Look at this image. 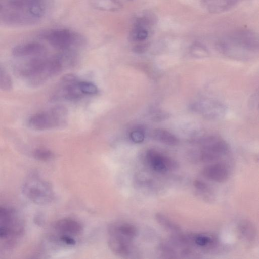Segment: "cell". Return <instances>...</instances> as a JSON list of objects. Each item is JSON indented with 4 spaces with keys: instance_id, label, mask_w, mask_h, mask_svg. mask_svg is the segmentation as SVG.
Listing matches in <instances>:
<instances>
[{
    "instance_id": "obj_1",
    "label": "cell",
    "mask_w": 259,
    "mask_h": 259,
    "mask_svg": "<svg viewBox=\"0 0 259 259\" xmlns=\"http://www.w3.org/2000/svg\"><path fill=\"white\" fill-rule=\"evenodd\" d=\"M46 10V0H0V25L35 24L42 18Z\"/></svg>"
},
{
    "instance_id": "obj_28",
    "label": "cell",
    "mask_w": 259,
    "mask_h": 259,
    "mask_svg": "<svg viewBox=\"0 0 259 259\" xmlns=\"http://www.w3.org/2000/svg\"><path fill=\"white\" fill-rule=\"evenodd\" d=\"M194 186L198 190L202 191L208 190V186L207 185L200 180H196L194 181Z\"/></svg>"
},
{
    "instance_id": "obj_21",
    "label": "cell",
    "mask_w": 259,
    "mask_h": 259,
    "mask_svg": "<svg viewBox=\"0 0 259 259\" xmlns=\"http://www.w3.org/2000/svg\"><path fill=\"white\" fill-rule=\"evenodd\" d=\"M190 52L194 57L203 58L208 55L206 47L199 42L194 43L190 47Z\"/></svg>"
},
{
    "instance_id": "obj_2",
    "label": "cell",
    "mask_w": 259,
    "mask_h": 259,
    "mask_svg": "<svg viewBox=\"0 0 259 259\" xmlns=\"http://www.w3.org/2000/svg\"><path fill=\"white\" fill-rule=\"evenodd\" d=\"M57 56L51 58L45 56L29 58L17 67V71L30 85H38L62 70L63 65Z\"/></svg>"
},
{
    "instance_id": "obj_24",
    "label": "cell",
    "mask_w": 259,
    "mask_h": 259,
    "mask_svg": "<svg viewBox=\"0 0 259 259\" xmlns=\"http://www.w3.org/2000/svg\"><path fill=\"white\" fill-rule=\"evenodd\" d=\"M78 87L81 92L85 94L93 95L98 91L97 87L91 82H79Z\"/></svg>"
},
{
    "instance_id": "obj_29",
    "label": "cell",
    "mask_w": 259,
    "mask_h": 259,
    "mask_svg": "<svg viewBox=\"0 0 259 259\" xmlns=\"http://www.w3.org/2000/svg\"><path fill=\"white\" fill-rule=\"evenodd\" d=\"M147 48V44H138L134 47L133 51L137 53H142L144 52Z\"/></svg>"
},
{
    "instance_id": "obj_15",
    "label": "cell",
    "mask_w": 259,
    "mask_h": 259,
    "mask_svg": "<svg viewBox=\"0 0 259 259\" xmlns=\"http://www.w3.org/2000/svg\"><path fill=\"white\" fill-rule=\"evenodd\" d=\"M0 225L9 227L15 231L20 232L21 223L15 217L11 210L0 206Z\"/></svg>"
},
{
    "instance_id": "obj_4",
    "label": "cell",
    "mask_w": 259,
    "mask_h": 259,
    "mask_svg": "<svg viewBox=\"0 0 259 259\" xmlns=\"http://www.w3.org/2000/svg\"><path fill=\"white\" fill-rule=\"evenodd\" d=\"M22 191L28 198L36 204H45L53 198V191L50 184L35 175L29 176L25 180Z\"/></svg>"
},
{
    "instance_id": "obj_7",
    "label": "cell",
    "mask_w": 259,
    "mask_h": 259,
    "mask_svg": "<svg viewBox=\"0 0 259 259\" xmlns=\"http://www.w3.org/2000/svg\"><path fill=\"white\" fill-rule=\"evenodd\" d=\"M203 148L201 152V159L204 162L215 161L225 155L228 146L223 140L216 137H209L203 140Z\"/></svg>"
},
{
    "instance_id": "obj_20",
    "label": "cell",
    "mask_w": 259,
    "mask_h": 259,
    "mask_svg": "<svg viewBox=\"0 0 259 259\" xmlns=\"http://www.w3.org/2000/svg\"><path fill=\"white\" fill-rule=\"evenodd\" d=\"M156 219L161 226L171 231H178L180 230L179 227L162 214L157 213Z\"/></svg>"
},
{
    "instance_id": "obj_22",
    "label": "cell",
    "mask_w": 259,
    "mask_h": 259,
    "mask_svg": "<svg viewBox=\"0 0 259 259\" xmlns=\"http://www.w3.org/2000/svg\"><path fill=\"white\" fill-rule=\"evenodd\" d=\"M240 231L248 239H252L255 235V230L250 222H242L240 226Z\"/></svg>"
},
{
    "instance_id": "obj_17",
    "label": "cell",
    "mask_w": 259,
    "mask_h": 259,
    "mask_svg": "<svg viewBox=\"0 0 259 259\" xmlns=\"http://www.w3.org/2000/svg\"><path fill=\"white\" fill-rule=\"evenodd\" d=\"M90 2L92 7L102 11H116L122 7L117 0H90Z\"/></svg>"
},
{
    "instance_id": "obj_11",
    "label": "cell",
    "mask_w": 259,
    "mask_h": 259,
    "mask_svg": "<svg viewBox=\"0 0 259 259\" xmlns=\"http://www.w3.org/2000/svg\"><path fill=\"white\" fill-rule=\"evenodd\" d=\"M202 174L208 180L216 182H223L229 178L230 173L225 164L219 163L207 166L203 169Z\"/></svg>"
},
{
    "instance_id": "obj_18",
    "label": "cell",
    "mask_w": 259,
    "mask_h": 259,
    "mask_svg": "<svg viewBox=\"0 0 259 259\" xmlns=\"http://www.w3.org/2000/svg\"><path fill=\"white\" fill-rule=\"evenodd\" d=\"M148 28L136 24H134V26L129 34L130 40L134 41L145 40L148 38Z\"/></svg>"
},
{
    "instance_id": "obj_5",
    "label": "cell",
    "mask_w": 259,
    "mask_h": 259,
    "mask_svg": "<svg viewBox=\"0 0 259 259\" xmlns=\"http://www.w3.org/2000/svg\"><path fill=\"white\" fill-rule=\"evenodd\" d=\"M45 38L52 47L63 51L70 50L71 47L81 46L85 41L80 34L66 29L49 31Z\"/></svg>"
},
{
    "instance_id": "obj_25",
    "label": "cell",
    "mask_w": 259,
    "mask_h": 259,
    "mask_svg": "<svg viewBox=\"0 0 259 259\" xmlns=\"http://www.w3.org/2000/svg\"><path fill=\"white\" fill-rule=\"evenodd\" d=\"M34 157L39 160L47 161L53 157V153L45 149H37L34 152Z\"/></svg>"
},
{
    "instance_id": "obj_16",
    "label": "cell",
    "mask_w": 259,
    "mask_h": 259,
    "mask_svg": "<svg viewBox=\"0 0 259 259\" xmlns=\"http://www.w3.org/2000/svg\"><path fill=\"white\" fill-rule=\"evenodd\" d=\"M152 136L155 140L168 145L174 146L179 143V140L176 136L164 129L155 130Z\"/></svg>"
},
{
    "instance_id": "obj_26",
    "label": "cell",
    "mask_w": 259,
    "mask_h": 259,
    "mask_svg": "<svg viewBox=\"0 0 259 259\" xmlns=\"http://www.w3.org/2000/svg\"><path fill=\"white\" fill-rule=\"evenodd\" d=\"M194 241L198 246L204 247L208 245L211 242V239L207 235H198L195 237Z\"/></svg>"
},
{
    "instance_id": "obj_30",
    "label": "cell",
    "mask_w": 259,
    "mask_h": 259,
    "mask_svg": "<svg viewBox=\"0 0 259 259\" xmlns=\"http://www.w3.org/2000/svg\"><path fill=\"white\" fill-rule=\"evenodd\" d=\"M60 239L63 242L68 245H74L75 243V241L74 239L68 235H62Z\"/></svg>"
},
{
    "instance_id": "obj_10",
    "label": "cell",
    "mask_w": 259,
    "mask_h": 259,
    "mask_svg": "<svg viewBox=\"0 0 259 259\" xmlns=\"http://www.w3.org/2000/svg\"><path fill=\"white\" fill-rule=\"evenodd\" d=\"M192 108L194 111L209 118H219L225 111L222 104L210 100L196 102L193 105Z\"/></svg>"
},
{
    "instance_id": "obj_19",
    "label": "cell",
    "mask_w": 259,
    "mask_h": 259,
    "mask_svg": "<svg viewBox=\"0 0 259 259\" xmlns=\"http://www.w3.org/2000/svg\"><path fill=\"white\" fill-rule=\"evenodd\" d=\"M12 88V81L5 68L0 64V90L10 91Z\"/></svg>"
},
{
    "instance_id": "obj_8",
    "label": "cell",
    "mask_w": 259,
    "mask_h": 259,
    "mask_svg": "<svg viewBox=\"0 0 259 259\" xmlns=\"http://www.w3.org/2000/svg\"><path fill=\"white\" fill-rule=\"evenodd\" d=\"M146 158L150 168L158 173H166L175 169L177 166L173 159L153 149L147 152Z\"/></svg>"
},
{
    "instance_id": "obj_6",
    "label": "cell",
    "mask_w": 259,
    "mask_h": 259,
    "mask_svg": "<svg viewBox=\"0 0 259 259\" xmlns=\"http://www.w3.org/2000/svg\"><path fill=\"white\" fill-rule=\"evenodd\" d=\"M77 77L72 74H66L61 79L58 88L51 97V100H58L61 98L70 100L79 99L82 93L78 87Z\"/></svg>"
},
{
    "instance_id": "obj_3",
    "label": "cell",
    "mask_w": 259,
    "mask_h": 259,
    "mask_svg": "<svg viewBox=\"0 0 259 259\" xmlns=\"http://www.w3.org/2000/svg\"><path fill=\"white\" fill-rule=\"evenodd\" d=\"M67 109L57 106L50 111L36 113L28 119V124L32 129L45 131L57 127L64 123L67 116Z\"/></svg>"
},
{
    "instance_id": "obj_23",
    "label": "cell",
    "mask_w": 259,
    "mask_h": 259,
    "mask_svg": "<svg viewBox=\"0 0 259 259\" xmlns=\"http://www.w3.org/2000/svg\"><path fill=\"white\" fill-rule=\"evenodd\" d=\"M242 1L243 0H219L218 13L223 12L231 9Z\"/></svg>"
},
{
    "instance_id": "obj_9",
    "label": "cell",
    "mask_w": 259,
    "mask_h": 259,
    "mask_svg": "<svg viewBox=\"0 0 259 259\" xmlns=\"http://www.w3.org/2000/svg\"><path fill=\"white\" fill-rule=\"evenodd\" d=\"M46 52L45 46L37 42L21 44L15 46L12 50L13 55L17 58L45 56Z\"/></svg>"
},
{
    "instance_id": "obj_14",
    "label": "cell",
    "mask_w": 259,
    "mask_h": 259,
    "mask_svg": "<svg viewBox=\"0 0 259 259\" xmlns=\"http://www.w3.org/2000/svg\"><path fill=\"white\" fill-rule=\"evenodd\" d=\"M55 227L57 231L64 235H77L82 230L81 224L72 219L59 220L56 223Z\"/></svg>"
},
{
    "instance_id": "obj_12",
    "label": "cell",
    "mask_w": 259,
    "mask_h": 259,
    "mask_svg": "<svg viewBox=\"0 0 259 259\" xmlns=\"http://www.w3.org/2000/svg\"><path fill=\"white\" fill-rule=\"evenodd\" d=\"M109 232L111 236L119 237L132 241L137 234L135 226L127 223H121L111 225Z\"/></svg>"
},
{
    "instance_id": "obj_27",
    "label": "cell",
    "mask_w": 259,
    "mask_h": 259,
    "mask_svg": "<svg viewBox=\"0 0 259 259\" xmlns=\"http://www.w3.org/2000/svg\"><path fill=\"white\" fill-rule=\"evenodd\" d=\"M130 138L134 143H140L144 141L145 136L142 132L137 130L134 131L131 133Z\"/></svg>"
},
{
    "instance_id": "obj_13",
    "label": "cell",
    "mask_w": 259,
    "mask_h": 259,
    "mask_svg": "<svg viewBox=\"0 0 259 259\" xmlns=\"http://www.w3.org/2000/svg\"><path fill=\"white\" fill-rule=\"evenodd\" d=\"M132 241L111 236L108 245L111 250L115 254L123 257L128 256L132 252Z\"/></svg>"
}]
</instances>
